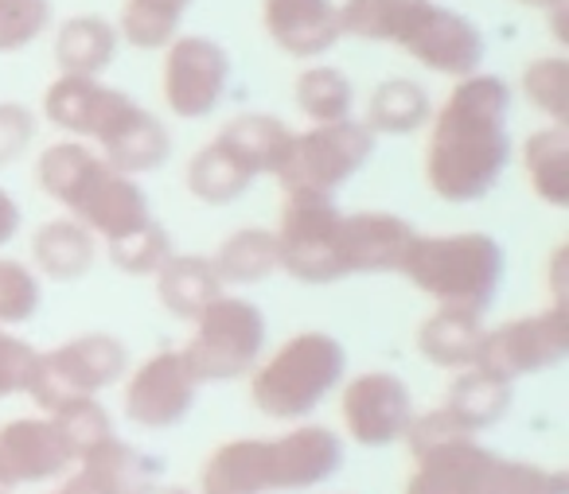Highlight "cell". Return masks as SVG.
Wrapping results in <instances>:
<instances>
[{"instance_id":"cell-44","label":"cell","mask_w":569,"mask_h":494,"mask_svg":"<svg viewBox=\"0 0 569 494\" xmlns=\"http://www.w3.org/2000/svg\"><path fill=\"white\" fill-rule=\"evenodd\" d=\"M141 494H188V491H183V486H164V483H149V486H144Z\"/></svg>"},{"instance_id":"cell-8","label":"cell","mask_w":569,"mask_h":494,"mask_svg":"<svg viewBox=\"0 0 569 494\" xmlns=\"http://www.w3.org/2000/svg\"><path fill=\"white\" fill-rule=\"evenodd\" d=\"M371 157L375 133L363 121H328V125H312L305 133L289 137V149H284V160L273 172V180L281 183V191L336 195Z\"/></svg>"},{"instance_id":"cell-46","label":"cell","mask_w":569,"mask_h":494,"mask_svg":"<svg viewBox=\"0 0 569 494\" xmlns=\"http://www.w3.org/2000/svg\"><path fill=\"white\" fill-rule=\"evenodd\" d=\"M0 494H9V491H4V486H0Z\"/></svg>"},{"instance_id":"cell-14","label":"cell","mask_w":569,"mask_h":494,"mask_svg":"<svg viewBox=\"0 0 569 494\" xmlns=\"http://www.w3.org/2000/svg\"><path fill=\"white\" fill-rule=\"evenodd\" d=\"M199 397V377L188 370L180 351H160L129 377L126 416L137 429H176Z\"/></svg>"},{"instance_id":"cell-17","label":"cell","mask_w":569,"mask_h":494,"mask_svg":"<svg viewBox=\"0 0 569 494\" xmlns=\"http://www.w3.org/2000/svg\"><path fill=\"white\" fill-rule=\"evenodd\" d=\"M413 226L398 214L387 211H359L340 219V238H336V265L340 276L359 273H395L402 250L410 245Z\"/></svg>"},{"instance_id":"cell-19","label":"cell","mask_w":569,"mask_h":494,"mask_svg":"<svg viewBox=\"0 0 569 494\" xmlns=\"http://www.w3.org/2000/svg\"><path fill=\"white\" fill-rule=\"evenodd\" d=\"M203 494H269L284 491L277 440H230L214 447L199 475Z\"/></svg>"},{"instance_id":"cell-12","label":"cell","mask_w":569,"mask_h":494,"mask_svg":"<svg viewBox=\"0 0 569 494\" xmlns=\"http://www.w3.org/2000/svg\"><path fill=\"white\" fill-rule=\"evenodd\" d=\"M566 351H569V315L566 304H553L550 312L522 315V320H511L503 327L483 331L476 366L491 370L503 382H515V377L558 366L566 359Z\"/></svg>"},{"instance_id":"cell-5","label":"cell","mask_w":569,"mask_h":494,"mask_svg":"<svg viewBox=\"0 0 569 494\" xmlns=\"http://www.w3.org/2000/svg\"><path fill=\"white\" fill-rule=\"evenodd\" d=\"M395 273H402L413 289L433 296L437 304L488 312L503 281V250L496 238L480 230H465V234H418L413 230Z\"/></svg>"},{"instance_id":"cell-6","label":"cell","mask_w":569,"mask_h":494,"mask_svg":"<svg viewBox=\"0 0 569 494\" xmlns=\"http://www.w3.org/2000/svg\"><path fill=\"white\" fill-rule=\"evenodd\" d=\"M348 354L328 331H301L253 374L250 397L273 421H301L340 385Z\"/></svg>"},{"instance_id":"cell-28","label":"cell","mask_w":569,"mask_h":494,"mask_svg":"<svg viewBox=\"0 0 569 494\" xmlns=\"http://www.w3.org/2000/svg\"><path fill=\"white\" fill-rule=\"evenodd\" d=\"M433 118V98L421 82L413 79H387L371 90V102H367V121L375 137H406L418 133L421 125H429Z\"/></svg>"},{"instance_id":"cell-40","label":"cell","mask_w":569,"mask_h":494,"mask_svg":"<svg viewBox=\"0 0 569 494\" xmlns=\"http://www.w3.org/2000/svg\"><path fill=\"white\" fill-rule=\"evenodd\" d=\"M36 141V113L24 102H0V168L17 164Z\"/></svg>"},{"instance_id":"cell-25","label":"cell","mask_w":569,"mask_h":494,"mask_svg":"<svg viewBox=\"0 0 569 494\" xmlns=\"http://www.w3.org/2000/svg\"><path fill=\"white\" fill-rule=\"evenodd\" d=\"M152 276H157L160 308H168L176 320H196L227 289L214 273L211 258H188V253H172Z\"/></svg>"},{"instance_id":"cell-38","label":"cell","mask_w":569,"mask_h":494,"mask_svg":"<svg viewBox=\"0 0 569 494\" xmlns=\"http://www.w3.org/2000/svg\"><path fill=\"white\" fill-rule=\"evenodd\" d=\"M483 494H569V478L561 471H546L522 460H499L491 463V475Z\"/></svg>"},{"instance_id":"cell-4","label":"cell","mask_w":569,"mask_h":494,"mask_svg":"<svg viewBox=\"0 0 569 494\" xmlns=\"http://www.w3.org/2000/svg\"><path fill=\"white\" fill-rule=\"evenodd\" d=\"M36 183L43 195L63 203L90 234H102V242H113L152 219L149 195L141 191L137 175L110 168L102 152L82 141L48 144L36 160Z\"/></svg>"},{"instance_id":"cell-36","label":"cell","mask_w":569,"mask_h":494,"mask_svg":"<svg viewBox=\"0 0 569 494\" xmlns=\"http://www.w3.org/2000/svg\"><path fill=\"white\" fill-rule=\"evenodd\" d=\"M56 20L51 0H0V56L32 48Z\"/></svg>"},{"instance_id":"cell-3","label":"cell","mask_w":569,"mask_h":494,"mask_svg":"<svg viewBox=\"0 0 569 494\" xmlns=\"http://www.w3.org/2000/svg\"><path fill=\"white\" fill-rule=\"evenodd\" d=\"M340 28L351 40L395 43L445 79H465L483 63V32L437 0H343Z\"/></svg>"},{"instance_id":"cell-13","label":"cell","mask_w":569,"mask_h":494,"mask_svg":"<svg viewBox=\"0 0 569 494\" xmlns=\"http://www.w3.org/2000/svg\"><path fill=\"white\" fill-rule=\"evenodd\" d=\"M340 421L348 436L363 447H382L406 436L413 421L410 390L390 370H367L343 385L340 397Z\"/></svg>"},{"instance_id":"cell-30","label":"cell","mask_w":569,"mask_h":494,"mask_svg":"<svg viewBox=\"0 0 569 494\" xmlns=\"http://www.w3.org/2000/svg\"><path fill=\"white\" fill-rule=\"evenodd\" d=\"M188 191L207 206L234 203L238 195H246V188L253 183V175L246 172V164L227 149V144L211 141L207 149H199L188 160Z\"/></svg>"},{"instance_id":"cell-42","label":"cell","mask_w":569,"mask_h":494,"mask_svg":"<svg viewBox=\"0 0 569 494\" xmlns=\"http://www.w3.org/2000/svg\"><path fill=\"white\" fill-rule=\"evenodd\" d=\"M20 230V203L0 188V245H9Z\"/></svg>"},{"instance_id":"cell-21","label":"cell","mask_w":569,"mask_h":494,"mask_svg":"<svg viewBox=\"0 0 569 494\" xmlns=\"http://www.w3.org/2000/svg\"><path fill=\"white\" fill-rule=\"evenodd\" d=\"M483 312L457 304H437V312L421 323L418 351L441 370H468L476 366V354L483 343Z\"/></svg>"},{"instance_id":"cell-34","label":"cell","mask_w":569,"mask_h":494,"mask_svg":"<svg viewBox=\"0 0 569 494\" xmlns=\"http://www.w3.org/2000/svg\"><path fill=\"white\" fill-rule=\"evenodd\" d=\"M110 261L129 276H152L168 258H172V234L160 226L157 219H149L144 226L129 230V234L106 242Z\"/></svg>"},{"instance_id":"cell-20","label":"cell","mask_w":569,"mask_h":494,"mask_svg":"<svg viewBox=\"0 0 569 494\" xmlns=\"http://www.w3.org/2000/svg\"><path fill=\"white\" fill-rule=\"evenodd\" d=\"M74 463H79V471L67 483V491L74 494H141L160 475L157 460L141 455L118 436H106L102 444L82 452Z\"/></svg>"},{"instance_id":"cell-43","label":"cell","mask_w":569,"mask_h":494,"mask_svg":"<svg viewBox=\"0 0 569 494\" xmlns=\"http://www.w3.org/2000/svg\"><path fill=\"white\" fill-rule=\"evenodd\" d=\"M515 4H522V9H542V12H558V9H566L569 0H515Z\"/></svg>"},{"instance_id":"cell-32","label":"cell","mask_w":569,"mask_h":494,"mask_svg":"<svg viewBox=\"0 0 569 494\" xmlns=\"http://www.w3.org/2000/svg\"><path fill=\"white\" fill-rule=\"evenodd\" d=\"M297 110L312 121V125H328V121L351 118V105H356V87L340 67H305L293 82Z\"/></svg>"},{"instance_id":"cell-11","label":"cell","mask_w":569,"mask_h":494,"mask_svg":"<svg viewBox=\"0 0 569 494\" xmlns=\"http://www.w3.org/2000/svg\"><path fill=\"white\" fill-rule=\"evenodd\" d=\"M230 87V56L211 36H176L164 43L160 94L180 121L211 118Z\"/></svg>"},{"instance_id":"cell-2","label":"cell","mask_w":569,"mask_h":494,"mask_svg":"<svg viewBox=\"0 0 569 494\" xmlns=\"http://www.w3.org/2000/svg\"><path fill=\"white\" fill-rule=\"evenodd\" d=\"M43 118L63 133L94 141L106 164L126 175L157 172L172 157L164 121L102 79L59 74L43 94Z\"/></svg>"},{"instance_id":"cell-31","label":"cell","mask_w":569,"mask_h":494,"mask_svg":"<svg viewBox=\"0 0 569 494\" xmlns=\"http://www.w3.org/2000/svg\"><path fill=\"white\" fill-rule=\"evenodd\" d=\"M222 284H258L269 273H277V238L273 230L246 226L234 230L211 258Z\"/></svg>"},{"instance_id":"cell-37","label":"cell","mask_w":569,"mask_h":494,"mask_svg":"<svg viewBox=\"0 0 569 494\" xmlns=\"http://www.w3.org/2000/svg\"><path fill=\"white\" fill-rule=\"evenodd\" d=\"M51 421H56L59 436L67 440V447H71L74 460H79L82 452H90L94 444H102L106 436H113L110 413H106L94 397L67 401V405H59L56 413H51Z\"/></svg>"},{"instance_id":"cell-16","label":"cell","mask_w":569,"mask_h":494,"mask_svg":"<svg viewBox=\"0 0 569 494\" xmlns=\"http://www.w3.org/2000/svg\"><path fill=\"white\" fill-rule=\"evenodd\" d=\"M71 463L74 455L51 416L48 421L20 416V421L0 424V486L4 491L59 478Z\"/></svg>"},{"instance_id":"cell-22","label":"cell","mask_w":569,"mask_h":494,"mask_svg":"<svg viewBox=\"0 0 569 494\" xmlns=\"http://www.w3.org/2000/svg\"><path fill=\"white\" fill-rule=\"evenodd\" d=\"M437 409L449 416V424L457 432L476 436V432L491 429V424L511 409V382H503V377H496L483 366H468V370H460V377L452 382L449 401Z\"/></svg>"},{"instance_id":"cell-24","label":"cell","mask_w":569,"mask_h":494,"mask_svg":"<svg viewBox=\"0 0 569 494\" xmlns=\"http://www.w3.org/2000/svg\"><path fill=\"white\" fill-rule=\"evenodd\" d=\"M277 452H281L284 491H305V486L325 483L343 460L340 436L325 424H301V429L277 436Z\"/></svg>"},{"instance_id":"cell-9","label":"cell","mask_w":569,"mask_h":494,"mask_svg":"<svg viewBox=\"0 0 569 494\" xmlns=\"http://www.w3.org/2000/svg\"><path fill=\"white\" fill-rule=\"evenodd\" d=\"M126 366H129L126 343L106 335V331H94V335H79L48 354H36V366L24 393L43 413H56L67 401L94 397L98 390H110L126 374Z\"/></svg>"},{"instance_id":"cell-35","label":"cell","mask_w":569,"mask_h":494,"mask_svg":"<svg viewBox=\"0 0 569 494\" xmlns=\"http://www.w3.org/2000/svg\"><path fill=\"white\" fill-rule=\"evenodd\" d=\"M522 94L538 113L550 118V125L569 121V63L561 56L530 59L522 71Z\"/></svg>"},{"instance_id":"cell-33","label":"cell","mask_w":569,"mask_h":494,"mask_svg":"<svg viewBox=\"0 0 569 494\" xmlns=\"http://www.w3.org/2000/svg\"><path fill=\"white\" fill-rule=\"evenodd\" d=\"M191 4L196 0H126L118 17V36L137 51H164V43L176 40Z\"/></svg>"},{"instance_id":"cell-10","label":"cell","mask_w":569,"mask_h":494,"mask_svg":"<svg viewBox=\"0 0 569 494\" xmlns=\"http://www.w3.org/2000/svg\"><path fill=\"white\" fill-rule=\"evenodd\" d=\"M343 211L332 195L320 191H284L281 219H277V269L305 284L343 281L336 265V238Z\"/></svg>"},{"instance_id":"cell-7","label":"cell","mask_w":569,"mask_h":494,"mask_svg":"<svg viewBox=\"0 0 569 494\" xmlns=\"http://www.w3.org/2000/svg\"><path fill=\"white\" fill-rule=\"evenodd\" d=\"M261 351H266V315L258 312V304L219 296L196 315V331L180 354L203 385L250 374Z\"/></svg>"},{"instance_id":"cell-27","label":"cell","mask_w":569,"mask_h":494,"mask_svg":"<svg viewBox=\"0 0 569 494\" xmlns=\"http://www.w3.org/2000/svg\"><path fill=\"white\" fill-rule=\"evenodd\" d=\"M32 258L51 281H79L94 269L98 238L79 219H51L32 234Z\"/></svg>"},{"instance_id":"cell-1","label":"cell","mask_w":569,"mask_h":494,"mask_svg":"<svg viewBox=\"0 0 569 494\" xmlns=\"http://www.w3.org/2000/svg\"><path fill=\"white\" fill-rule=\"evenodd\" d=\"M511 87L499 74H465L429 118L426 180L445 203H476L511 160Z\"/></svg>"},{"instance_id":"cell-26","label":"cell","mask_w":569,"mask_h":494,"mask_svg":"<svg viewBox=\"0 0 569 494\" xmlns=\"http://www.w3.org/2000/svg\"><path fill=\"white\" fill-rule=\"evenodd\" d=\"M289 137H293V129L284 125L281 118H273V113H238L219 129L214 141L227 144L246 164V172L258 180V175H273L281 168Z\"/></svg>"},{"instance_id":"cell-39","label":"cell","mask_w":569,"mask_h":494,"mask_svg":"<svg viewBox=\"0 0 569 494\" xmlns=\"http://www.w3.org/2000/svg\"><path fill=\"white\" fill-rule=\"evenodd\" d=\"M43 304L40 276L20 261L0 258V327L4 323H28Z\"/></svg>"},{"instance_id":"cell-18","label":"cell","mask_w":569,"mask_h":494,"mask_svg":"<svg viewBox=\"0 0 569 494\" xmlns=\"http://www.w3.org/2000/svg\"><path fill=\"white\" fill-rule=\"evenodd\" d=\"M261 28L293 59H320L343 40L336 0H261Z\"/></svg>"},{"instance_id":"cell-15","label":"cell","mask_w":569,"mask_h":494,"mask_svg":"<svg viewBox=\"0 0 569 494\" xmlns=\"http://www.w3.org/2000/svg\"><path fill=\"white\" fill-rule=\"evenodd\" d=\"M496 455L476 436H445L413 447L406 494H483Z\"/></svg>"},{"instance_id":"cell-23","label":"cell","mask_w":569,"mask_h":494,"mask_svg":"<svg viewBox=\"0 0 569 494\" xmlns=\"http://www.w3.org/2000/svg\"><path fill=\"white\" fill-rule=\"evenodd\" d=\"M118 28L110 20L82 12L59 24L56 32V63L59 74H87V79H102L110 63L118 59Z\"/></svg>"},{"instance_id":"cell-41","label":"cell","mask_w":569,"mask_h":494,"mask_svg":"<svg viewBox=\"0 0 569 494\" xmlns=\"http://www.w3.org/2000/svg\"><path fill=\"white\" fill-rule=\"evenodd\" d=\"M36 354L24 339L9 335V331L0 327V401L12 397V393H24L28 390V377H32L36 366Z\"/></svg>"},{"instance_id":"cell-45","label":"cell","mask_w":569,"mask_h":494,"mask_svg":"<svg viewBox=\"0 0 569 494\" xmlns=\"http://www.w3.org/2000/svg\"><path fill=\"white\" fill-rule=\"evenodd\" d=\"M56 494H74V491H67V486H63V491H56Z\"/></svg>"},{"instance_id":"cell-29","label":"cell","mask_w":569,"mask_h":494,"mask_svg":"<svg viewBox=\"0 0 569 494\" xmlns=\"http://www.w3.org/2000/svg\"><path fill=\"white\" fill-rule=\"evenodd\" d=\"M522 168L527 183L542 203L566 206L569 203V129L546 125L535 129L522 144Z\"/></svg>"}]
</instances>
